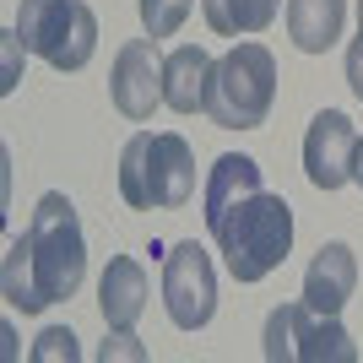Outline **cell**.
Returning <instances> with one entry per match:
<instances>
[{"label":"cell","mask_w":363,"mask_h":363,"mask_svg":"<svg viewBox=\"0 0 363 363\" xmlns=\"http://www.w3.org/2000/svg\"><path fill=\"white\" fill-rule=\"evenodd\" d=\"M206 228H212L233 282H266L293 250V206L282 196H272L266 184L206 212Z\"/></svg>","instance_id":"1"},{"label":"cell","mask_w":363,"mask_h":363,"mask_svg":"<svg viewBox=\"0 0 363 363\" xmlns=\"http://www.w3.org/2000/svg\"><path fill=\"white\" fill-rule=\"evenodd\" d=\"M120 196L130 212L184 206L196 196V152L174 130H141L120 152Z\"/></svg>","instance_id":"2"},{"label":"cell","mask_w":363,"mask_h":363,"mask_svg":"<svg viewBox=\"0 0 363 363\" xmlns=\"http://www.w3.org/2000/svg\"><path fill=\"white\" fill-rule=\"evenodd\" d=\"M277 104V60L266 44H233L212 71L206 120L223 130H260Z\"/></svg>","instance_id":"3"},{"label":"cell","mask_w":363,"mask_h":363,"mask_svg":"<svg viewBox=\"0 0 363 363\" xmlns=\"http://www.w3.org/2000/svg\"><path fill=\"white\" fill-rule=\"evenodd\" d=\"M28 255H33V277L44 288L49 303L71 298L87 277V244H82V223H76V206L71 196L49 190L38 206H33V223H28Z\"/></svg>","instance_id":"4"},{"label":"cell","mask_w":363,"mask_h":363,"mask_svg":"<svg viewBox=\"0 0 363 363\" xmlns=\"http://www.w3.org/2000/svg\"><path fill=\"white\" fill-rule=\"evenodd\" d=\"M11 33L28 55L55 71H82L98 55V16L82 0H22Z\"/></svg>","instance_id":"5"},{"label":"cell","mask_w":363,"mask_h":363,"mask_svg":"<svg viewBox=\"0 0 363 363\" xmlns=\"http://www.w3.org/2000/svg\"><path fill=\"white\" fill-rule=\"evenodd\" d=\"M266 358L272 363H358V342L342 331L336 315L309 303H277L266 315Z\"/></svg>","instance_id":"6"},{"label":"cell","mask_w":363,"mask_h":363,"mask_svg":"<svg viewBox=\"0 0 363 363\" xmlns=\"http://www.w3.org/2000/svg\"><path fill=\"white\" fill-rule=\"evenodd\" d=\"M163 303L179 331H201L217 315V272H212V255L196 239L174 244L163 255Z\"/></svg>","instance_id":"7"},{"label":"cell","mask_w":363,"mask_h":363,"mask_svg":"<svg viewBox=\"0 0 363 363\" xmlns=\"http://www.w3.org/2000/svg\"><path fill=\"white\" fill-rule=\"evenodd\" d=\"M108 98L125 120H152V108L163 104V55L157 38H130L114 55V76H108Z\"/></svg>","instance_id":"8"},{"label":"cell","mask_w":363,"mask_h":363,"mask_svg":"<svg viewBox=\"0 0 363 363\" xmlns=\"http://www.w3.org/2000/svg\"><path fill=\"white\" fill-rule=\"evenodd\" d=\"M352 120L342 108H320L315 120H309V136H303V174L315 190H342L352 179Z\"/></svg>","instance_id":"9"},{"label":"cell","mask_w":363,"mask_h":363,"mask_svg":"<svg viewBox=\"0 0 363 363\" xmlns=\"http://www.w3.org/2000/svg\"><path fill=\"white\" fill-rule=\"evenodd\" d=\"M352 288H358V255H352V244H342V239L320 244L309 272H303V303L320 309V315H342Z\"/></svg>","instance_id":"10"},{"label":"cell","mask_w":363,"mask_h":363,"mask_svg":"<svg viewBox=\"0 0 363 363\" xmlns=\"http://www.w3.org/2000/svg\"><path fill=\"white\" fill-rule=\"evenodd\" d=\"M217 60L201 44H179L174 55H163V104L174 114H206V92H212Z\"/></svg>","instance_id":"11"},{"label":"cell","mask_w":363,"mask_h":363,"mask_svg":"<svg viewBox=\"0 0 363 363\" xmlns=\"http://www.w3.org/2000/svg\"><path fill=\"white\" fill-rule=\"evenodd\" d=\"M98 309H104L108 331H130L147 315V272L136 255H114L108 260L104 282H98Z\"/></svg>","instance_id":"12"},{"label":"cell","mask_w":363,"mask_h":363,"mask_svg":"<svg viewBox=\"0 0 363 363\" xmlns=\"http://www.w3.org/2000/svg\"><path fill=\"white\" fill-rule=\"evenodd\" d=\"M347 28V0H288V33L303 55H325Z\"/></svg>","instance_id":"13"},{"label":"cell","mask_w":363,"mask_h":363,"mask_svg":"<svg viewBox=\"0 0 363 363\" xmlns=\"http://www.w3.org/2000/svg\"><path fill=\"white\" fill-rule=\"evenodd\" d=\"M277 6L282 0H201V16L212 33L239 38V33H266L277 22Z\"/></svg>","instance_id":"14"},{"label":"cell","mask_w":363,"mask_h":363,"mask_svg":"<svg viewBox=\"0 0 363 363\" xmlns=\"http://www.w3.org/2000/svg\"><path fill=\"white\" fill-rule=\"evenodd\" d=\"M0 288H6V303H11V309H22V315H38V309H49L44 288H38V277H33L28 233L6 244V266H0Z\"/></svg>","instance_id":"15"},{"label":"cell","mask_w":363,"mask_h":363,"mask_svg":"<svg viewBox=\"0 0 363 363\" xmlns=\"http://www.w3.org/2000/svg\"><path fill=\"white\" fill-rule=\"evenodd\" d=\"M190 6L196 0H141V28L152 38H174V33L190 22Z\"/></svg>","instance_id":"16"},{"label":"cell","mask_w":363,"mask_h":363,"mask_svg":"<svg viewBox=\"0 0 363 363\" xmlns=\"http://www.w3.org/2000/svg\"><path fill=\"white\" fill-rule=\"evenodd\" d=\"M55 358H65V363H76V336L71 331H44L38 336V347H33V363H55Z\"/></svg>","instance_id":"17"},{"label":"cell","mask_w":363,"mask_h":363,"mask_svg":"<svg viewBox=\"0 0 363 363\" xmlns=\"http://www.w3.org/2000/svg\"><path fill=\"white\" fill-rule=\"evenodd\" d=\"M347 87H352V98L363 104V33L352 38V49H347Z\"/></svg>","instance_id":"18"},{"label":"cell","mask_w":363,"mask_h":363,"mask_svg":"<svg viewBox=\"0 0 363 363\" xmlns=\"http://www.w3.org/2000/svg\"><path fill=\"white\" fill-rule=\"evenodd\" d=\"M98 358H147V352H141L136 347V336H130V331H114V342H104V352H98Z\"/></svg>","instance_id":"19"},{"label":"cell","mask_w":363,"mask_h":363,"mask_svg":"<svg viewBox=\"0 0 363 363\" xmlns=\"http://www.w3.org/2000/svg\"><path fill=\"white\" fill-rule=\"evenodd\" d=\"M352 184L363 190V136H358V147H352Z\"/></svg>","instance_id":"20"},{"label":"cell","mask_w":363,"mask_h":363,"mask_svg":"<svg viewBox=\"0 0 363 363\" xmlns=\"http://www.w3.org/2000/svg\"><path fill=\"white\" fill-rule=\"evenodd\" d=\"M358 33H363V0H358Z\"/></svg>","instance_id":"21"}]
</instances>
